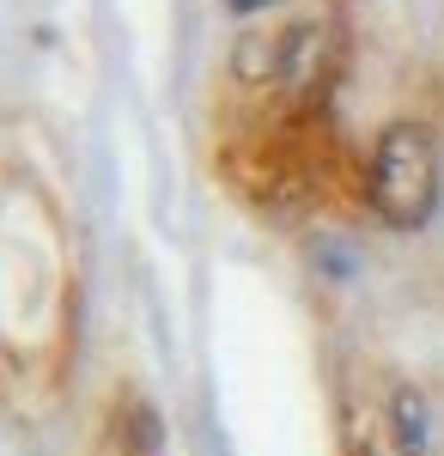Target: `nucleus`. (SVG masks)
Listing matches in <instances>:
<instances>
[{"mask_svg":"<svg viewBox=\"0 0 444 456\" xmlns=\"http://www.w3.org/2000/svg\"><path fill=\"white\" fill-rule=\"evenodd\" d=\"M444 195L439 134L426 122H390L377 128L366 159V201L390 232H426Z\"/></svg>","mask_w":444,"mask_h":456,"instance_id":"1","label":"nucleus"},{"mask_svg":"<svg viewBox=\"0 0 444 456\" xmlns=\"http://www.w3.org/2000/svg\"><path fill=\"white\" fill-rule=\"evenodd\" d=\"M383 426H390V438L402 444V456L432 451V408H426V395L414 384H390V395H383Z\"/></svg>","mask_w":444,"mask_h":456,"instance_id":"3","label":"nucleus"},{"mask_svg":"<svg viewBox=\"0 0 444 456\" xmlns=\"http://www.w3.org/2000/svg\"><path fill=\"white\" fill-rule=\"evenodd\" d=\"M286 55H292V25L243 31L232 43V73L243 86H286Z\"/></svg>","mask_w":444,"mask_h":456,"instance_id":"2","label":"nucleus"},{"mask_svg":"<svg viewBox=\"0 0 444 456\" xmlns=\"http://www.w3.org/2000/svg\"><path fill=\"white\" fill-rule=\"evenodd\" d=\"M341 451H347V456H402V444L390 438L383 414L353 408V414H347V426H341Z\"/></svg>","mask_w":444,"mask_h":456,"instance_id":"4","label":"nucleus"},{"mask_svg":"<svg viewBox=\"0 0 444 456\" xmlns=\"http://www.w3.org/2000/svg\"><path fill=\"white\" fill-rule=\"evenodd\" d=\"M280 0H226V12H238V19H256V12H268Z\"/></svg>","mask_w":444,"mask_h":456,"instance_id":"5","label":"nucleus"}]
</instances>
